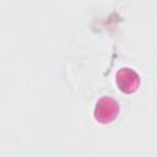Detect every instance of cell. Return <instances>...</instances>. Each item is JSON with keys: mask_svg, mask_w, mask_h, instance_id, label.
I'll use <instances>...</instances> for the list:
<instances>
[{"mask_svg": "<svg viewBox=\"0 0 157 157\" xmlns=\"http://www.w3.org/2000/svg\"><path fill=\"white\" fill-rule=\"evenodd\" d=\"M117 85L125 93L134 92L140 85V76L130 67H123L117 74Z\"/></svg>", "mask_w": 157, "mask_h": 157, "instance_id": "obj_2", "label": "cell"}, {"mask_svg": "<svg viewBox=\"0 0 157 157\" xmlns=\"http://www.w3.org/2000/svg\"><path fill=\"white\" fill-rule=\"evenodd\" d=\"M119 112V104L112 97H102L96 104L94 117L102 123H108L115 118Z\"/></svg>", "mask_w": 157, "mask_h": 157, "instance_id": "obj_1", "label": "cell"}]
</instances>
